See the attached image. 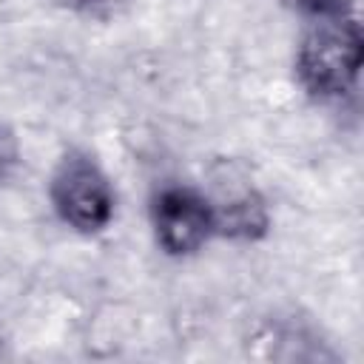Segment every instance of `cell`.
<instances>
[{
    "mask_svg": "<svg viewBox=\"0 0 364 364\" xmlns=\"http://www.w3.org/2000/svg\"><path fill=\"white\" fill-rule=\"evenodd\" d=\"M364 63V34L358 17H318L296 51V77L307 94L338 100L358 82Z\"/></svg>",
    "mask_w": 364,
    "mask_h": 364,
    "instance_id": "1",
    "label": "cell"
},
{
    "mask_svg": "<svg viewBox=\"0 0 364 364\" xmlns=\"http://www.w3.org/2000/svg\"><path fill=\"white\" fill-rule=\"evenodd\" d=\"M48 196L57 216L80 233H97L108 228L114 216L111 182L102 168L82 151H68L60 159L51 173Z\"/></svg>",
    "mask_w": 364,
    "mask_h": 364,
    "instance_id": "2",
    "label": "cell"
},
{
    "mask_svg": "<svg viewBox=\"0 0 364 364\" xmlns=\"http://www.w3.org/2000/svg\"><path fill=\"white\" fill-rule=\"evenodd\" d=\"M151 225L168 256H191L213 236L210 196L191 185H165L151 202Z\"/></svg>",
    "mask_w": 364,
    "mask_h": 364,
    "instance_id": "3",
    "label": "cell"
},
{
    "mask_svg": "<svg viewBox=\"0 0 364 364\" xmlns=\"http://www.w3.org/2000/svg\"><path fill=\"white\" fill-rule=\"evenodd\" d=\"M210 208H213V236L256 242L270 228L267 205L250 182L245 185L230 182L228 193H219L210 199Z\"/></svg>",
    "mask_w": 364,
    "mask_h": 364,
    "instance_id": "4",
    "label": "cell"
},
{
    "mask_svg": "<svg viewBox=\"0 0 364 364\" xmlns=\"http://www.w3.org/2000/svg\"><path fill=\"white\" fill-rule=\"evenodd\" d=\"M293 9L310 14V17H355V6L358 0H284Z\"/></svg>",
    "mask_w": 364,
    "mask_h": 364,
    "instance_id": "5",
    "label": "cell"
},
{
    "mask_svg": "<svg viewBox=\"0 0 364 364\" xmlns=\"http://www.w3.org/2000/svg\"><path fill=\"white\" fill-rule=\"evenodd\" d=\"M57 6L77 11V14H88V17H108L114 14L125 0H54Z\"/></svg>",
    "mask_w": 364,
    "mask_h": 364,
    "instance_id": "6",
    "label": "cell"
},
{
    "mask_svg": "<svg viewBox=\"0 0 364 364\" xmlns=\"http://www.w3.org/2000/svg\"><path fill=\"white\" fill-rule=\"evenodd\" d=\"M17 156H20V148H17L14 134L6 125H0V179L11 173V168L17 165Z\"/></svg>",
    "mask_w": 364,
    "mask_h": 364,
    "instance_id": "7",
    "label": "cell"
},
{
    "mask_svg": "<svg viewBox=\"0 0 364 364\" xmlns=\"http://www.w3.org/2000/svg\"><path fill=\"white\" fill-rule=\"evenodd\" d=\"M0 358H3V336H0Z\"/></svg>",
    "mask_w": 364,
    "mask_h": 364,
    "instance_id": "8",
    "label": "cell"
}]
</instances>
